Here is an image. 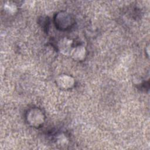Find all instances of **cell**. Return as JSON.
Here are the masks:
<instances>
[{"mask_svg":"<svg viewBox=\"0 0 150 150\" xmlns=\"http://www.w3.org/2000/svg\"><path fill=\"white\" fill-rule=\"evenodd\" d=\"M28 120L32 125L39 126L43 122V116L39 110L33 109L29 112Z\"/></svg>","mask_w":150,"mask_h":150,"instance_id":"cell-1","label":"cell"},{"mask_svg":"<svg viewBox=\"0 0 150 150\" xmlns=\"http://www.w3.org/2000/svg\"><path fill=\"white\" fill-rule=\"evenodd\" d=\"M57 85L62 88L67 89L71 88L74 84V80L72 77L67 76H60L56 81Z\"/></svg>","mask_w":150,"mask_h":150,"instance_id":"cell-2","label":"cell"},{"mask_svg":"<svg viewBox=\"0 0 150 150\" xmlns=\"http://www.w3.org/2000/svg\"><path fill=\"white\" fill-rule=\"evenodd\" d=\"M71 44L72 42L70 40L67 38H63L59 42L58 47L60 52L64 54H70L71 49Z\"/></svg>","mask_w":150,"mask_h":150,"instance_id":"cell-3","label":"cell"},{"mask_svg":"<svg viewBox=\"0 0 150 150\" xmlns=\"http://www.w3.org/2000/svg\"><path fill=\"white\" fill-rule=\"evenodd\" d=\"M70 54L74 60L77 61L82 60L86 56V49L83 46H78L72 49Z\"/></svg>","mask_w":150,"mask_h":150,"instance_id":"cell-4","label":"cell"}]
</instances>
